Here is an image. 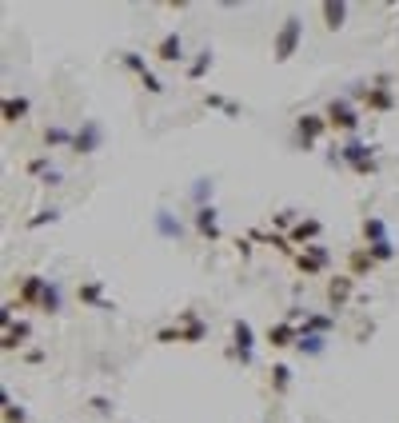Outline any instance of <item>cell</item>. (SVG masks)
Instances as JSON below:
<instances>
[{
	"label": "cell",
	"mask_w": 399,
	"mask_h": 423,
	"mask_svg": "<svg viewBox=\"0 0 399 423\" xmlns=\"http://www.w3.org/2000/svg\"><path fill=\"white\" fill-rule=\"evenodd\" d=\"M204 336H208V324L200 320L196 311H180V324H176V327H160V332H156L160 344H200Z\"/></svg>",
	"instance_id": "6da1fadb"
},
{
	"label": "cell",
	"mask_w": 399,
	"mask_h": 423,
	"mask_svg": "<svg viewBox=\"0 0 399 423\" xmlns=\"http://www.w3.org/2000/svg\"><path fill=\"white\" fill-rule=\"evenodd\" d=\"M299 40H303V20H299V16H287L284 25H280V32H275V40H272V60L287 64L296 56Z\"/></svg>",
	"instance_id": "7a4b0ae2"
},
{
	"label": "cell",
	"mask_w": 399,
	"mask_h": 423,
	"mask_svg": "<svg viewBox=\"0 0 399 423\" xmlns=\"http://www.w3.org/2000/svg\"><path fill=\"white\" fill-rule=\"evenodd\" d=\"M339 160L348 164L355 176H375V148H367L360 140H348L344 152H339Z\"/></svg>",
	"instance_id": "3957f363"
},
{
	"label": "cell",
	"mask_w": 399,
	"mask_h": 423,
	"mask_svg": "<svg viewBox=\"0 0 399 423\" xmlns=\"http://www.w3.org/2000/svg\"><path fill=\"white\" fill-rule=\"evenodd\" d=\"M324 116H327V128H336V132H355V128H360V112H355L344 96L327 100Z\"/></svg>",
	"instance_id": "277c9868"
},
{
	"label": "cell",
	"mask_w": 399,
	"mask_h": 423,
	"mask_svg": "<svg viewBox=\"0 0 399 423\" xmlns=\"http://www.w3.org/2000/svg\"><path fill=\"white\" fill-rule=\"evenodd\" d=\"M351 96H355V100H363V104H367V112H379V116L395 108V96L387 92V84H384V80H379V84H360L355 92H351Z\"/></svg>",
	"instance_id": "5b68a950"
},
{
	"label": "cell",
	"mask_w": 399,
	"mask_h": 423,
	"mask_svg": "<svg viewBox=\"0 0 399 423\" xmlns=\"http://www.w3.org/2000/svg\"><path fill=\"white\" fill-rule=\"evenodd\" d=\"M296 132H299V148L312 152V144L327 132V116H324V112H303V116L296 120Z\"/></svg>",
	"instance_id": "8992f818"
},
{
	"label": "cell",
	"mask_w": 399,
	"mask_h": 423,
	"mask_svg": "<svg viewBox=\"0 0 399 423\" xmlns=\"http://www.w3.org/2000/svg\"><path fill=\"white\" fill-rule=\"evenodd\" d=\"M332 263V256H327V248L324 244H312V248H303V252H296V268L303 275H320Z\"/></svg>",
	"instance_id": "52a82bcc"
},
{
	"label": "cell",
	"mask_w": 399,
	"mask_h": 423,
	"mask_svg": "<svg viewBox=\"0 0 399 423\" xmlns=\"http://www.w3.org/2000/svg\"><path fill=\"white\" fill-rule=\"evenodd\" d=\"M351 292H355V275H332V280H327V308L332 311L348 308Z\"/></svg>",
	"instance_id": "ba28073f"
},
{
	"label": "cell",
	"mask_w": 399,
	"mask_h": 423,
	"mask_svg": "<svg viewBox=\"0 0 399 423\" xmlns=\"http://www.w3.org/2000/svg\"><path fill=\"white\" fill-rule=\"evenodd\" d=\"M251 344H256L251 324L248 320H236V324H232V356H236L240 363H251Z\"/></svg>",
	"instance_id": "9c48e42d"
},
{
	"label": "cell",
	"mask_w": 399,
	"mask_h": 423,
	"mask_svg": "<svg viewBox=\"0 0 399 423\" xmlns=\"http://www.w3.org/2000/svg\"><path fill=\"white\" fill-rule=\"evenodd\" d=\"M320 232H324V224H320V220H312V216H308V220H296V224H292V232H287V240H292V248H312L315 240H320Z\"/></svg>",
	"instance_id": "30bf717a"
},
{
	"label": "cell",
	"mask_w": 399,
	"mask_h": 423,
	"mask_svg": "<svg viewBox=\"0 0 399 423\" xmlns=\"http://www.w3.org/2000/svg\"><path fill=\"white\" fill-rule=\"evenodd\" d=\"M44 292H48V280H44V275H25V284H20L16 299H20L25 308H40V299H44Z\"/></svg>",
	"instance_id": "8fae6325"
},
{
	"label": "cell",
	"mask_w": 399,
	"mask_h": 423,
	"mask_svg": "<svg viewBox=\"0 0 399 423\" xmlns=\"http://www.w3.org/2000/svg\"><path fill=\"white\" fill-rule=\"evenodd\" d=\"M196 232L204 240H220V212H216L212 204L196 208Z\"/></svg>",
	"instance_id": "7c38bea8"
},
{
	"label": "cell",
	"mask_w": 399,
	"mask_h": 423,
	"mask_svg": "<svg viewBox=\"0 0 399 423\" xmlns=\"http://www.w3.org/2000/svg\"><path fill=\"white\" fill-rule=\"evenodd\" d=\"M96 148H100V124H96V120H88V124L72 136V152L88 156V152H96Z\"/></svg>",
	"instance_id": "4fadbf2b"
},
{
	"label": "cell",
	"mask_w": 399,
	"mask_h": 423,
	"mask_svg": "<svg viewBox=\"0 0 399 423\" xmlns=\"http://www.w3.org/2000/svg\"><path fill=\"white\" fill-rule=\"evenodd\" d=\"M156 60H164V64H180L184 60V40L176 37V32H168V37L156 44Z\"/></svg>",
	"instance_id": "5bb4252c"
},
{
	"label": "cell",
	"mask_w": 399,
	"mask_h": 423,
	"mask_svg": "<svg viewBox=\"0 0 399 423\" xmlns=\"http://www.w3.org/2000/svg\"><path fill=\"white\" fill-rule=\"evenodd\" d=\"M268 344H272V348H292V344H299V327L296 324H272L268 327Z\"/></svg>",
	"instance_id": "9a60e30c"
},
{
	"label": "cell",
	"mask_w": 399,
	"mask_h": 423,
	"mask_svg": "<svg viewBox=\"0 0 399 423\" xmlns=\"http://www.w3.org/2000/svg\"><path fill=\"white\" fill-rule=\"evenodd\" d=\"M76 299H80V304H88V308H112V304H108V299H104V287L96 284V280H92V284H80L76 287Z\"/></svg>",
	"instance_id": "2e32d148"
},
{
	"label": "cell",
	"mask_w": 399,
	"mask_h": 423,
	"mask_svg": "<svg viewBox=\"0 0 399 423\" xmlns=\"http://www.w3.org/2000/svg\"><path fill=\"white\" fill-rule=\"evenodd\" d=\"M28 108H32V104H28L25 96H8L4 104H0V112H4V124H20V120L28 116Z\"/></svg>",
	"instance_id": "e0dca14e"
},
{
	"label": "cell",
	"mask_w": 399,
	"mask_h": 423,
	"mask_svg": "<svg viewBox=\"0 0 399 423\" xmlns=\"http://www.w3.org/2000/svg\"><path fill=\"white\" fill-rule=\"evenodd\" d=\"M372 268H375V256L367 248H355L348 256V275H367Z\"/></svg>",
	"instance_id": "ac0fdd59"
},
{
	"label": "cell",
	"mask_w": 399,
	"mask_h": 423,
	"mask_svg": "<svg viewBox=\"0 0 399 423\" xmlns=\"http://www.w3.org/2000/svg\"><path fill=\"white\" fill-rule=\"evenodd\" d=\"M28 332H32V327H28L25 320H16L13 327H4V339H0V348H4V351H16V348H20V344L28 339Z\"/></svg>",
	"instance_id": "d6986e66"
},
{
	"label": "cell",
	"mask_w": 399,
	"mask_h": 423,
	"mask_svg": "<svg viewBox=\"0 0 399 423\" xmlns=\"http://www.w3.org/2000/svg\"><path fill=\"white\" fill-rule=\"evenodd\" d=\"M344 16H348V4H344V0H324V25L332 28V32L344 28Z\"/></svg>",
	"instance_id": "ffe728a7"
},
{
	"label": "cell",
	"mask_w": 399,
	"mask_h": 423,
	"mask_svg": "<svg viewBox=\"0 0 399 423\" xmlns=\"http://www.w3.org/2000/svg\"><path fill=\"white\" fill-rule=\"evenodd\" d=\"M360 232H363V240H367V248H372V244H387V228H384L379 216H367Z\"/></svg>",
	"instance_id": "44dd1931"
},
{
	"label": "cell",
	"mask_w": 399,
	"mask_h": 423,
	"mask_svg": "<svg viewBox=\"0 0 399 423\" xmlns=\"http://www.w3.org/2000/svg\"><path fill=\"white\" fill-rule=\"evenodd\" d=\"M327 332H332V320L327 315H303L299 336H327Z\"/></svg>",
	"instance_id": "7402d4cb"
},
{
	"label": "cell",
	"mask_w": 399,
	"mask_h": 423,
	"mask_svg": "<svg viewBox=\"0 0 399 423\" xmlns=\"http://www.w3.org/2000/svg\"><path fill=\"white\" fill-rule=\"evenodd\" d=\"M287 387H292V367H287V363H272V391L284 396Z\"/></svg>",
	"instance_id": "603a6c76"
},
{
	"label": "cell",
	"mask_w": 399,
	"mask_h": 423,
	"mask_svg": "<svg viewBox=\"0 0 399 423\" xmlns=\"http://www.w3.org/2000/svg\"><path fill=\"white\" fill-rule=\"evenodd\" d=\"M204 104H208V108H224L232 120H240V104H232V100L220 96V92H208V96H204Z\"/></svg>",
	"instance_id": "cb8c5ba5"
},
{
	"label": "cell",
	"mask_w": 399,
	"mask_h": 423,
	"mask_svg": "<svg viewBox=\"0 0 399 423\" xmlns=\"http://www.w3.org/2000/svg\"><path fill=\"white\" fill-rule=\"evenodd\" d=\"M0 408H4V423H25V419H28V415H25V408H16L8 391L0 396Z\"/></svg>",
	"instance_id": "d4e9b609"
},
{
	"label": "cell",
	"mask_w": 399,
	"mask_h": 423,
	"mask_svg": "<svg viewBox=\"0 0 399 423\" xmlns=\"http://www.w3.org/2000/svg\"><path fill=\"white\" fill-rule=\"evenodd\" d=\"M324 344H327V336H299L296 348L303 351V356H320V351H324Z\"/></svg>",
	"instance_id": "484cf974"
},
{
	"label": "cell",
	"mask_w": 399,
	"mask_h": 423,
	"mask_svg": "<svg viewBox=\"0 0 399 423\" xmlns=\"http://www.w3.org/2000/svg\"><path fill=\"white\" fill-rule=\"evenodd\" d=\"M40 311H60V287L56 284H48V292H44V299H40Z\"/></svg>",
	"instance_id": "4316f807"
},
{
	"label": "cell",
	"mask_w": 399,
	"mask_h": 423,
	"mask_svg": "<svg viewBox=\"0 0 399 423\" xmlns=\"http://www.w3.org/2000/svg\"><path fill=\"white\" fill-rule=\"evenodd\" d=\"M208 68H212V52H200L196 60H192V68H188V76H192V80H200Z\"/></svg>",
	"instance_id": "83f0119b"
},
{
	"label": "cell",
	"mask_w": 399,
	"mask_h": 423,
	"mask_svg": "<svg viewBox=\"0 0 399 423\" xmlns=\"http://www.w3.org/2000/svg\"><path fill=\"white\" fill-rule=\"evenodd\" d=\"M156 228H160L164 236H180V224H176L168 212H156Z\"/></svg>",
	"instance_id": "f1b7e54d"
},
{
	"label": "cell",
	"mask_w": 399,
	"mask_h": 423,
	"mask_svg": "<svg viewBox=\"0 0 399 423\" xmlns=\"http://www.w3.org/2000/svg\"><path fill=\"white\" fill-rule=\"evenodd\" d=\"M76 132H64V128H44V144H72Z\"/></svg>",
	"instance_id": "f546056e"
},
{
	"label": "cell",
	"mask_w": 399,
	"mask_h": 423,
	"mask_svg": "<svg viewBox=\"0 0 399 423\" xmlns=\"http://www.w3.org/2000/svg\"><path fill=\"white\" fill-rule=\"evenodd\" d=\"M124 68L136 76H148V64H144V56H136V52H124Z\"/></svg>",
	"instance_id": "4dcf8cb0"
},
{
	"label": "cell",
	"mask_w": 399,
	"mask_h": 423,
	"mask_svg": "<svg viewBox=\"0 0 399 423\" xmlns=\"http://www.w3.org/2000/svg\"><path fill=\"white\" fill-rule=\"evenodd\" d=\"M363 248H367V244H363ZM375 256V263H387L391 260V256H395V248H391V240H387V244H372V248H367Z\"/></svg>",
	"instance_id": "1f68e13d"
},
{
	"label": "cell",
	"mask_w": 399,
	"mask_h": 423,
	"mask_svg": "<svg viewBox=\"0 0 399 423\" xmlns=\"http://www.w3.org/2000/svg\"><path fill=\"white\" fill-rule=\"evenodd\" d=\"M56 220H60V212H56V208H48V212H40V216H32V220H28V228L37 232V228H44V224H56Z\"/></svg>",
	"instance_id": "d6a6232c"
},
{
	"label": "cell",
	"mask_w": 399,
	"mask_h": 423,
	"mask_svg": "<svg viewBox=\"0 0 399 423\" xmlns=\"http://www.w3.org/2000/svg\"><path fill=\"white\" fill-rule=\"evenodd\" d=\"M192 196H196V204L204 208V200H212V180H200V184L192 188Z\"/></svg>",
	"instance_id": "836d02e7"
},
{
	"label": "cell",
	"mask_w": 399,
	"mask_h": 423,
	"mask_svg": "<svg viewBox=\"0 0 399 423\" xmlns=\"http://www.w3.org/2000/svg\"><path fill=\"white\" fill-rule=\"evenodd\" d=\"M140 84H144V88H148V92H164V84H160V80H156V76H140Z\"/></svg>",
	"instance_id": "e575fe53"
},
{
	"label": "cell",
	"mask_w": 399,
	"mask_h": 423,
	"mask_svg": "<svg viewBox=\"0 0 399 423\" xmlns=\"http://www.w3.org/2000/svg\"><path fill=\"white\" fill-rule=\"evenodd\" d=\"M44 168H48V164L40 160V156H37V160H28V172H32V176H40V172H44Z\"/></svg>",
	"instance_id": "d590c367"
}]
</instances>
